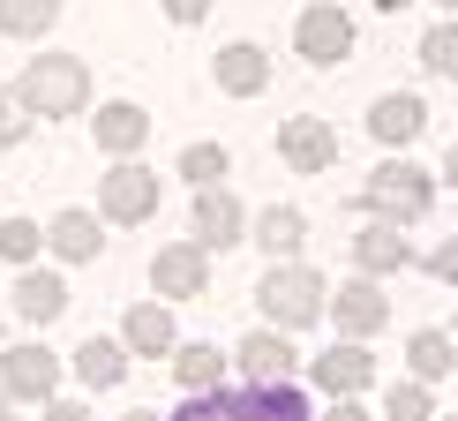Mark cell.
<instances>
[{"label": "cell", "instance_id": "1", "mask_svg": "<svg viewBox=\"0 0 458 421\" xmlns=\"http://www.w3.org/2000/svg\"><path fill=\"white\" fill-rule=\"evenodd\" d=\"M174 421H316L293 384H241V391H188Z\"/></svg>", "mask_w": 458, "mask_h": 421}, {"label": "cell", "instance_id": "2", "mask_svg": "<svg viewBox=\"0 0 458 421\" xmlns=\"http://www.w3.org/2000/svg\"><path fill=\"white\" fill-rule=\"evenodd\" d=\"M15 106L38 113V121H68V113L90 106V68L75 53H46V61H30L15 75Z\"/></svg>", "mask_w": 458, "mask_h": 421}, {"label": "cell", "instance_id": "3", "mask_svg": "<svg viewBox=\"0 0 458 421\" xmlns=\"http://www.w3.org/2000/svg\"><path fill=\"white\" fill-rule=\"evenodd\" d=\"M263 316L278 323V331H309V323L323 316V301H331V286H323V271H309V263H271L256 286Z\"/></svg>", "mask_w": 458, "mask_h": 421}, {"label": "cell", "instance_id": "4", "mask_svg": "<svg viewBox=\"0 0 458 421\" xmlns=\"http://www.w3.org/2000/svg\"><path fill=\"white\" fill-rule=\"evenodd\" d=\"M360 203H369L384 226H413V219H428V203H436V181L421 174V166L391 159V166H376V174H369Z\"/></svg>", "mask_w": 458, "mask_h": 421}, {"label": "cell", "instance_id": "5", "mask_svg": "<svg viewBox=\"0 0 458 421\" xmlns=\"http://www.w3.org/2000/svg\"><path fill=\"white\" fill-rule=\"evenodd\" d=\"M150 210H158V174H150V166H136V159H121V166L98 181V219H113V226H143Z\"/></svg>", "mask_w": 458, "mask_h": 421}, {"label": "cell", "instance_id": "6", "mask_svg": "<svg viewBox=\"0 0 458 421\" xmlns=\"http://www.w3.org/2000/svg\"><path fill=\"white\" fill-rule=\"evenodd\" d=\"M293 46H301V61H316V68H338L353 53V15L338 8V0H316V8H301V23H293Z\"/></svg>", "mask_w": 458, "mask_h": 421}, {"label": "cell", "instance_id": "7", "mask_svg": "<svg viewBox=\"0 0 458 421\" xmlns=\"http://www.w3.org/2000/svg\"><path fill=\"white\" fill-rule=\"evenodd\" d=\"M150 286H158V301H196L211 286V248L203 241H165L150 256Z\"/></svg>", "mask_w": 458, "mask_h": 421}, {"label": "cell", "instance_id": "8", "mask_svg": "<svg viewBox=\"0 0 458 421\" xmlns=\"http://www.w3.org/2000/svg\"><path fill=\"white\" fill-rule=\"evenodd\" d=\"M278 159L293 166V174H331V166H338V128L316 121V113L278 121Z\"/></svg>", "mask_w": 458, "mask_h": 421}, {"label": "cell", "instance_id": "9", "mask_svg": "<svg viewBox=\"0 0 458 421\" xmlns=\"http://www.w3.org/2000/svg\"><path fill=\"white\" fill-rule=\"evenodd\" d=\"M309 376H316L331 399H353V391H369V384H376V354L360 347V339H346V347H323V354L309 361Z\"/></svg>", "mask_w": 458, "mask_h": 421}, {"label": "cell", "instance_id": "10", "mask_svg": "<svg viewBox=\"0 0 458 421\" xmlns=\"http://www.w3.org/2000/svg\"><path fill=\"white\" fill-rule=\"evenodd\" d=\"M323 309L338 316V331H346V339H376V331L391 323V301H384V286H376V279H353V286H338V294L323 301Z\"/></svg>", "mask_w": 458, "mask_h": 421}, {"label": "cell", "instance_id": "11", "mask_svg": "<svg viewBox=\"0 0 458 421\" xmlns=\"http://www.w3.org/2000/svg\"><path fill=\"white\" fill-rule=\"evenodd\" d=\"M0 384H8V399H53V391H61V354L8 347V354H0Z\"/></svg>", "mask_w": 458, "mask_h": 421}, {"label": "cell", "instance_id": "12", "mask_svg": "<svg viewBox=\"0 0 458 421\" xmlns=\"http://www.w3.org/2000/svg\"><path fill=\"white\" fill-rule=\"evenodd\" d=\"M121 347L136 354V361H165V354L181 347V339H174V309H165V301H136L128 323H121Z\"/></svg>", "mask_w": 458, "mask_h": 421}, {"label": "cell", "instance_id": "13", "mask_svg": "<svg viewBox=\"0 0 458 421\" xmlns=\"http://www.w3.org/2000/svg\"><path fill=\"white\" fill-rule=\"evenodd\" d=\"M233 361L248 369V384H293V369H301V354L285 347V331H248Z\"/></svg>", "mask_w": 458, "mask_h": 421}, {"label": "cell", "instance_id": "14", "mask_svg": "<svg viewBox=\"0 0 458 421\" xmlns=\"http://www.w3.org/2000/svg\"><path fill=\"white\" fill-rule=\"evenodd\" d=\"M90 136H98V150H113V159H136V150L150 143V113L128 106V99H113V106H98Z\"/></svg>", "mask_w": 458, "mask_h": 421}, {"label": "cell", "instance_id": "15", "mask_svg": "<svg viewBox=\"0 0 458 421\" xmlns=\"http://www.w3.org/2000/svg\"><path fill=\"white\" fill-rule=\"evenodd\" d=\"M353 263H360L369 279H391V271H406V263H413V241H406V226H384V219H376L369 234H353Z\"/></svg>", "mask_w": 458, "mask_h": 421}, {"label": "cell", "instance_id": "16", "mask_svg": "<svg viewBox=\"0 0 458 421\" xmlns=\"http://www.w3.org/2000/svg\"><path fill=\"white\" fill-rule=\"evenodd\" d=\"M241 234H248V210L225 188H203L196 196V241L203 248H241Z\"/></svg>", "mask_w": 458, "mask_h": 421}, {"label": "cell", "instance_id": "17", "mask_svg": "<svg viewBox=\"0 0 458 421\" xmlns=\"http://www.w3.org/2000/svg\"><path fill=\"white\" fill-rule=\"evenodd\" d=\"M46 248H53V256H61V263H90V256H98V210H61V219H53L46 226Z\"/></svg>", "mask_w": 458, "mask_h": 421}, {"label": "cell", "instance_id": "18", "mask_svg": "<svg viewBox=\"0 0 458 421\" xmlns=\"http://www.w3.org/2000/svg\"><path fill=\"white\" fill-rule=\"evenodd\" d=\"M369 128H376V143H413V136L428 128V106L413 99V90H391V99H376Z\"/></svg>", "mask_w": 458, "mask_h": 421}, {"label": "cell", "instance_id": "19", "mask_svg": "<svg viewBox=\"0 0 458 421\" xmlns=\"http://www.w3.org/2000/svg\"><path fill=\"white\" fill-rule=\"evenodd\" d=\"M75 376H83L90 391H113L128 376V347L121 339H83V347H75Z\"/></svg>", "mask_w": 458, "mask_h": 421}, {"label": "cell", "instance_id": "20", "mask_svg": "<svg viewBox=\"0 0 458 421\" xmlns=\"http://www.w3.org/2000/svg\"><path fill=\"white\" fill-rule=\"evenodd\" d=\"M263 83H271V61H263V46H225V53H218V90H233V99H256Z\"/></svg>", "mask_w": 458, "mask_h": 421}, {"label": "cell", "instance_id": "21", "mask_svg": "<svg viewBox=\"0 0 458 421\" xmlns=\"http://www.w3.org/2000/svg\"><path fill=\"white\" fill-rule=\"evenodd\" d=\"M301 241H309V219H301L293 203H271V210L256 219V248H271L278 263H293V256H301Z\"/></svg>", "mask_w": 458, "mask_h": 421}, {"label": "cell", "instance_id": "22", "mask_svg": "<svg viewBox=\"0 0 458 421\" xmlns=\"http://www.w3.org/2000/svg\"><path fill=\"white\" fill-rule=\"evenodd\" d=\"M61 309H68V286L53 271H23V279H15V316H23V323H53Z\"/></svg>", "mask_w": 458, "mask_h": 421}, {"label": "cell", "instance_id": "23", "mask_svg": "<svg viewBox=\"0 0 458 421\" xmlns=\"http://www.w3.org/2000/svg\"><path fill=\"white\" fill-rule=\"evenodd\" d=\"M406 361H413L421 384H436V376L458 369V339H451V331H413V339H406Z\"/></svg>", "mask_w": 458, "mask_h": 421}, {"label": "cell", "instance_id": "24", "mask_svg": "<svg viewBox=\"0 0 458 421\" xmlns=\"http://www.w3.org/2000/svg\"><path fill=\"white\" fill-rule=\"evenodd\" d=\"M165 361H174L181 391H218V384H225V361H218V347H174Z\"/></svg>", "mask_w": 458, "mask_h": 421}, {"label": "cell", "instance_id": "25", "mask_svg": "<svg viewBox=\"0 0 458 421\" xmlns=\"http://www.w3.org/2000/svg\"><path fill=\"white\" fill-rule=\"evenodd\" d=\"M225 174H233L225 143H188V150H181V181L196 188V196H203V188H225Z\"/></svg>", "mask_w": 458, "mask_h": 421}, {"label": "cell", "instance_id": "26", "mask_svg": "<svg viewBox=\"0 0 458 421\" xmlns=\"http://www.w3.org/2000/svg\"><path fill=\"white\" fill-rule=\"evenodd\" d=\"M61 23V0H0V30L8 38H46Z\"/></svg>", "mask_w": 458, "mask_h": 421}, {"label": "cell", "instance_id": "27", "mask_svg": "<svg viewBox=\"0 0 458 421\" xmlns=\"http://www.w3.org/2000/svg\"><path fill=\"white\" fill-rule=\"evenodd\" d=\"M384 421H436V399H428L421 376H406V384L384 391Z\"/></svg>", "mask_w": 458, "mask_h": 421}, {"label": "cell", "instance_id": "28", "mask_svg": "<svg viewBox=\"0 0 458 421\" xmlns=\"http://www.w3.org/2000/svg\"><path fill=\"white\" fill-rule=\"evenodd\" d=\"M38 248H46V234H38L30 219H0V256H8V263H23V271H30Z\"/></svg>", "mask_w": 458, "mask_h": 421}, {"label": "cell", "instance_id": "29", "mask_svg": "<svg viewBox=\"0 0 458 421\" xmlns=\"http://www.w3.org/2000/svg\"><path fill=\"white\" fill-rule=\"evenodd\" d=\"M421 68H436V75H458V23H436V30L421 38Z\"/></svg>", "mask_w": 458, "mask_h": 421}, {"label": "cell", "instance_id": "30", "mask_svg": "<svg viewBox=\"0 0 458 421\" xmlns=\"http://www.w3.org/2000/svg\"><path fill=\"white\" fill-rule=\"evenodd\" d=\"M23 136H30V113L15 99H0V143H23Z\"/></svg>", "mask_w": 458, "mask_h": 421}, {"label": "cell", "instance_id": "31", "mask_svg": "<svg viewBox=\"0 0 458 421\" xmlns=\"http://www.w3.org/2000/svg\"><path fill=\"white\" fill-rule=\"evenodd\" d=\"M428 271L444 279V286H458V234H451V241H436V256H428Z\"/></svg>", "mask_w": 458, "mask_h": 421}, {"label": "cell", "instance_id": "32", "mask_svg": "<svg viewBox=\"0 0 458 421\" xmlns=\"http://www.w3.org/2000/svg\"><path fill=\"white\" fill-rule=\"evenodd\" d=\"M165 15H174V23H203V15H211V0H165Z\"/></svg>", "mask_w": 458, "mask_h": 421}, {"label": "cell", "instance_id": "33", "mask_svg": "<svg viewBox=\"0 0 458 421\" xmlns=\"http://www.w3.org/2000/svg\"><path fill=\"white\" fill-rule=\"evenodd\" d=\"M323 421H369V407H360V399H331V414Z\"/></svg>", "mask_w": 458, "mask_h": 421}, {"label": "cell", "instance_id": "34", "mask_svg": "<svg viewBox=\"0 0 458 421\" xmlns=\"http://www.w3.org/2000/svg\"><path fill=\"white\" fill-rule=\"evenodd\" d=\"M46 421H90V407H75V399H53V407H46Z\"/></svg>", "mask_w": 458, "mask_h": 421}, {"label": "cell", "instance_id": "35", "mask_svg": "<svg viewBox=\"0 0 458 421\" xmlns=\"http://www.w3.org/2000/svg\"><path fill=\"white\" fill-rule=\"evenodd\" d=\"M444 181H451V188H458V143H451V150H444Z\"/></svg>", "mask_w": 458, "mask_h": 421}, {"label": "cell", "instance_id": "36", "mask_svg": "<svg viewBox=\"0 0 458 421\" xmlns=\"http://www.w3.org/2000/svg\"><path fill=\"white\" fill-rule=\"evenodd\" d=\"M376 8H384V15H398V8H413V0H376Z\"/></svg>", "mask_w": 458, "mask_h": 421}, {"label": "cell", "instance_id": "37", "mask_svg": "<svg viewBox=\"0 0 458 421\" xmlns=\"http://www.w3.org/2000/svg\"><path fill=\"white\" fill-rule=\"evenodd\" d=\"M121 421H158V414H143V407H136V414H121Z\"/></svg>", "mask_w": 458, "mask_h": 421}, {"label": "cell", "instance_id": "38", "mask_svg": "<svg viewBox=\"0 0 458 421\" xmlns=\"http://www.w3.org/2000/svg\"><path fill=\"white\" fill-rule=\"evenodd\" d=\"M0 421H8V399H0Z\"/></svg>", "mask_w": 458, "mask_h": 421}, {"label": "cell", "instance_id": "39", "mask_svg": "<svg viewBox=\"0 0 458 421\" xmlns=\"http://www.w3.org/2000/svg\"><path fill=\"white\" fill-rule=\"evenodd\" d=\"M444 8H458V0H444Z\"/></svg>", "mask_w": 458, "mask_h": 421}]
</instances>
